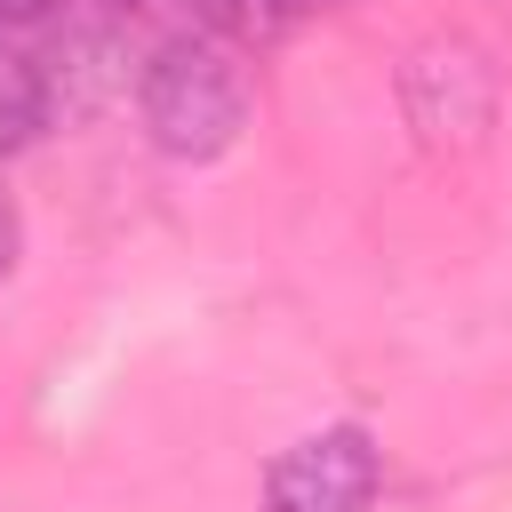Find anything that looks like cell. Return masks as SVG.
Segmentation results:
<instances>
[{"label":"cell","mask_w":512,"mask_h":512,"mask_svg":"<svg viewBox=\"0 0 512 512\" xmlns=\"http://www.w3.org/2000/svg\"><path fill=\"white\" fill-rule=\"evenodd\" d=\"M136 120L168 160H216L240 144L248 128V72L232 56V40L216 32H176L152 48L144 80H136Z\"/></svg>","instance_id":"obj_1"},{"label":"cell","mask_w":512,"mask_h":512,"mask_svg":"<svg viewBox=\"0 0 512 512\" xmlns=\"http://www.w3.org/2000/svg\"><path fill=\"white\" fill-rule=\"evenodd\" d=\"M400 120L416 128L424 152H472L496 128V64H488V48H472L456 32L408 48V64H400Z\"/></svg>","instance_id":"obj_2"},{"label":"cell","mask_w":512,"mask_h":512,"mask_svg":"<svg viewBox=\"0 0 512 512\" xmlns=\"http://www.w3.org/2000/svg\"><path fill=\"white\" fill-rule=\"evenodd\" d=\"M368 496H376V440L360 424H328L264 472L272 512H368Z\"/></svg>","instance_id":"obj_3"},{"label":"cell","mask_w":512,"mask_h":512,"mask_svg":"<svg viewBox=\"0 0 512 512\" xmlns=\"http://www.w3.org/2000/svg\"><path fill=\"white\" fill-rule=\"evenodd\" d=\"M48 104H56V80H48V56L32 48L24 24H0V160L24 152L40 128H48Z\"/></svg>","instance_id":"obj_4"},{"label":"cell","mask_w":512,"mask_h":512,"mask_svg":"<svg viewBox=\"0 0 512 512\" xmlns=\"http://www.w3.org/2000/svg\"><path fill=\"white\" fill-rule=\"evenodd\" d=\"M200 8H208L216 40H232V48H264V40H280L312 0H200Z\"/></svg>","instance_id":"obj_5"},{"label":"cell","mask_w":512,"mask_h":512,"mask_svg":"<svg viewBox=\"0 0 512 512\" xmlns=\"http://www.w3.org/2000/svg\"><path fill=\"white\" fill-rule=\"evenodd\" d=\"M16 256H24V216H16V200H8V184H0V288H8Z\"/></svg>","instance_id":"obj_6"},{"label":"cell","mask_w":512,"mask_h":512,"mask_svg":"<svg viewBox=\"0 0 512 512\" xmlns=\"http://www.w3.org/2000/svg\"><path fill=\"white\" fill-rule=\"evenodd\" d=\"M312 8H320V0H312Z\"/></svg>","instance_id":"obj_7"}]
</instances>
